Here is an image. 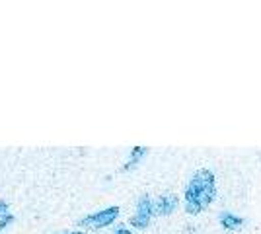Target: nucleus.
<instances>
[{"mask_svg":"<svg viewBox=\"0 0 261 234\" xmlns=\"http://www.w3.org/2000/svg\"><path fill=\"white\" fill-rule=\"evenodd\" d=\"M217 193L215 174L211 170H197L185 190V207L189 215H197L208 207Z\"/></svg>","mask_w":261,"mask_h":234,"instance_id":"1","label":"nucleus"},{"mask_svg":"<svg viewBox=\"0 0 261 234\" xmlns=\"http://www.w3.org/2000/svg\"><path fill=\"white\" fill-rule=\"evenodd\" d=\"M119 215V207H108L103 211H98L94 215H88L80 221V226H88V228H103L111 224Z\"/></svg>","mask_w":261,"mask_h":234,"instance_id":"2","label":"nucleus"},{"mask_svg":"<svg viewBox=\"0 0 261 234\" xmlns=\"http://www.w3.org/2000/svg\"><path fill=\"white\" fill-rule=\"evenodd\" d=\"M154 213V203L148 195H142L139 203H137V215L130 219V224L137 226V228H144L146 224L150 223Z\"/></svg>","mask_w":261,"mask_h":234,"instance_id":"3","label":"nucleus"},{"mask_svg":"<svg viewBox=\"0 0 261 234\" xmlns=\"http://www.w3.org/2000/svg\"><path fill=\"white\" fill-rule=\"evenodd\" d=\"M177 207V195L174 193H166V195H160L156 205H154V211L158 215H170Z\"/></svg>","mask_w":261,"mask_h":234,"instance_id":"4","label":"nucleus"},{"mask_svg":"<svg viewBox=\"0 0 261 234\" xmlns=\"http://www.w3.org/2000/svg\"><path fill=\"white\" fill-rule=\"evenodd\" d=\"M218 219H220V224H222L226 230H238L240 226L244 224V219H240V217H236L234 213H230V211H222Z\"/></svg>","mask_w":261,"mask_h":234,"instance_id":"5","label":"nucleus"},{"mask_svg":"<svg viewBox=\"0 0 261 234\" xmlns=\"http://www.w3.org/2000/svg\"><path fill=\"white\" fill-rule=\"evenodd\" d=\"M144 154H146V148H144V146H135V148L130 150L129 160H127V164L123 166V170H130V168H135L137 164H139V160H141Z\"/></svg>","mask_w":261,"mask_h":234,"instance_id":"6","label":"nucleus"},{"mask_svg":"<svg viewBox=\"0 0 261 234\" xmlns=\"http://www.w3.org/2000/svg\"><path fill=\"white\" fill-rule=\"evenodd\" d=\"M12 221H14V217H12L10 213L2 215V217H0V230H4V228H6V226H8V224L12 223Z\"/></svg>","mask_w":261,"mask_h":234,"instance_id":"7","label":"nucleus"},{"mask_svg":"<svg viewBox=\"0 0 261 234\" xmlns=\"http://www.w3.org/2000/svg\"><path fill=\"white\" fill-rule=\"evenodd\" d=\"M6 213H8V203L6 201H0V217L6 215Z\"/></svg>","mask_w":261,"mask_h":234,"instance_id":"8","label":"nucleus"},{"mask_svg":"<svg viewBox=\"0 0 261 234\" xmlns=\"http://www.w3.org/2000/svg\"><path fill=\"white\" fill-rule=\"evenodd\" d=\"M113 234H133L129 228H125V226H119V228H115V232Z\"/></svg>","mask_w":261,"mask_h":234,"instance_id":"9","label":"nucleus"},{"mask_svg":"<svg viewBox=\"0 0 261 234\" xmlns=\"http://www.w3.org/2000/svg\"><path fill=\"white\" fill-rule=\"evenodd\" d=\"M61 234H82V232H78V230H68V232H61Z\"/></svg>","mask_w":261,"mask_h":234,"instance_id":"10","label":"nucleus"}]
</instances>
